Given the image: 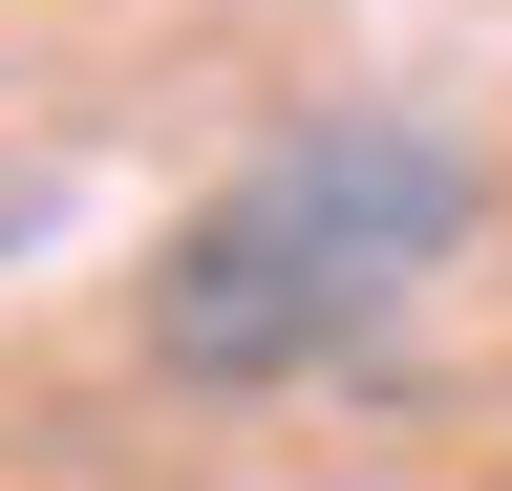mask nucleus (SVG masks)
<instances>
[{
	"mask_svg": "<svg viewBox=\"0 0 512 491\" xmlns=\"http://www.w3.org/2000/svg\"><path fill=\"white\" fill-rule=\"evenodd\" d=\"M448 235H470V150L448 129H299V150H256L235 193L171 235L150 342L192 385H299V363H342L406 278H448Z\"/></svg>",
	"mask_w": 512,
	"mask_h": 491,
	"instance_id": "obj_1",
	"label": "nucleus"
}]
</instances>
